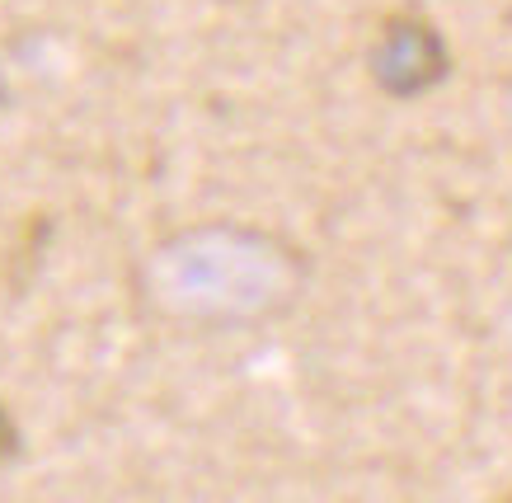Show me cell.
I'll return each instance as SVG.
<instances>
[{
	"instance_id": "1",
	"label": "cell",
	"mask_w": 512,
	"mask_h": 503,
	"mask_svg": "<svg viewBox=\"0 0 512 503\" xmlns=\"http://www.w3.org/2000/svg\"><path fill=\"white\" fill-rule=\"evenodd\" d=\"M301 278L306 268L282 240L235 226L188 231L151 254L146 268L156 306L184 320H217V325L278 315L282 306H292Z\"/></svg>"
},
{
	"instance_id": "2",
	"label": "cell",
	"mask_w": 512,
	"mask_h": 503,
	"mask_svg": "<svg viewBox=\"0 0 512 503\" xmlns=\"http://www.w3.org/2000/svg\"><path fill=\"white\" fill-rule=\"evenodd\" d=\"M372 71L390 95H423L447 76V48L423 19H390L372 57Z\"/></svg>"
}]
</instances>
